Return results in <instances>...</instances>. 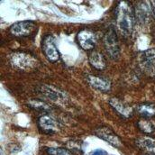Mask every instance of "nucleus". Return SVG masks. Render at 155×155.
<instances>
[{"mask_svg": "<svg viewBox=\"0 0 155 155\" xmlns=\"http://www.w3.org/2000/svg\"><path fill=\"white\" fill-rule=\"evenodd\" d=\"M88 59H89L90 64L94 68H96L97 70L102 71V70H104L106 68V61H105V58H104V56L100 52H98L97 51H92L90 53Z\"/></svg>", "mask_w": 155, "mask_h": 155, "instance_id": "nucleus-12", "label": "nucleus"}, {"mask_svg": "<svg viewBox=\"0 0 155 155\" xmlns=\"http://www.w3.org/2000/svg\"><path fill=\"white\" fill-rule=\"evenodd\" d=\"M109 104L115 108L116 112H118L120 115H122L124 117H130L132 116V109L130 107H128L127 105H125L123 101L119 100L118 98H111L109 100Z\"/></svg>", "mask_w": 155, "mask_h": 155, "instance_id": "nucleus-11", "label": "nucleus"}, {"mask_svg": "<svg viewBox=\"0 0 155 155\" xmlns=\"http://www.w3.org/2000/svg\"><path fill=\"white\" fill-rule=\"evenodd\" d=\"M87 82L91 87L100 90V91H108L111 87V84L107 79L102 78L96 77L93 75H88L87 77Z\"/></svg>", "mask_w": 155, "mask_h": 155, "instance_id": "nucleus-9", "label": "nucleus"}, {"mask_svg": "<svg viewBox=\"0 0 155 155\" xmlns=\"http://www.w3.org/2000/svg\"><path fill=\"white\" fill-rule=\"evenodd\" d=\"M152 8H153V15L155 16V1H152Z\"/></svg>", "mask_w": 155, "mask_h": 155, "instance_id": "nucleus-21", "label": "nucleus"}, {"mask_svg": "<svg viewBox=\"0 0 155 155\" xmlns=\"http://www.w3.org/2000/svg\"><path fill=\"white\" fill-rule=\"evenodd\" d=\"M136 143L140 148L146 150L150 153H155V139H153L148 136H144L138 139Z\"/></svg>", "mask_w": 155, "mask_h": 155, "instance_id": "nucleus-14", "label": "nucleus"}, {"mask_svg": "<svg viewBox=\"0 0 155 155\" xmlns=\"http://www.w3.org/2000/svg\"><path fill=\"white\" fill-rule=\"evenodd\" d=\"M77 39L80 47L86 51L92 50L96 45L95 35L87 29L81 30L77 35Z\"/></svg>", "mask_w": 155, "mask_h": 155, "instance_id": "nucleus-7", "label": "nucleus"}, {"mask_svg": "<svg viewBox=\"0 0 155 155\" xmlns=\"http://www.w3.org/2000/svg\"><path fill=\"white\" fill-rule=\"evenodd\" d=\"M89 155H108L107 152H105L104 150H101V149H97V150H95L93 151Z\"/></svg>", "mask_w": 155, "mask_h": 155, "instance_id": "nucleus-20", "label": "nucleus"}, {"mask_svg": "<svg viewBox=\"0 0 155 155\" xmlns=\"http://www.w3.org/2000/svg\"><path fill=\"white\" fill-rule=\"evenodd\" d=\"M96 134L99 138H101V139L105 140L106 142H107L108 143L112 144L113 146L118 147V146L121 145L120 138L116 135L112 130H110L107 127H101V128L97 129V132H96Z\"/></svg>", "mask_w": 155, "mask_h": 155, "instance_id": "nucleus-8", "label": "nucleus"}, {"mask_svg": "<svg viewBox=\"0 0 155 155\" xmlns=\"http://www.w3.org/2000/svg\"><path fill=\"white\" fill-rule=\"evenodd\" d=\"M11 63L21 70L32 69L37 64V61L27 53L17 52L14 53L11 57Z\"/></svg>", "mask_w": 155, "mask_h": 155, "instance_id": "nucleus-5", "label": "nucleus"}, {"mask_svg": "<svg viewBox=\"0 0 155 155\" xmlns=\"http://www.w3.org/2000/svg\"><path fill=\"white\" fill-rule=\"evenodd\" d=\"M139 64L146 74L155 78V48L146 50L140 53Z\"/></svg>", "mask_w": 155, "mask_h": 155, "instance_id": "nucleus-2", "label": "nucleus"}, {"mask_svg": "<svg viewBox=\"0 0 155 155\" xmlns=\"http://www.w3.org/2000/svg\"><path fill=\"white\" fill-rule=\"evenodd\" d=\"M37 29V25L32 21H21L14 24L10 28V33L17 37L32 35Z\"/></svg>", "mask_w": 155, "mask_h": 155, "instance_id": "nucleus-4", "label": "nucleus"}, {"mask_svg": "<svg viewBox=\"0 0 155 155\" xmlns=\"http://www.w3.org/2000/svg\"><path fill=\"white\" fill-rule=\"evenodd\" d=\"M33 107L39 109V110H47L48 109V106H46L44 103L41 102V101H33Z\"/></svg>", "mask_w": 155, "mask_h": 155, "instance_id": "nucleus-19", "label": "nucleus"}, {"mask_svg": "<svg viewBox=\"0 0 155 155\" xmlns=\"http://www.w3.org/2000/svg\"><path fill=\"white\" fill-rule=\"evenodd\" d=\"M147 155H155V153H149V154Z\"/></svg>", "mask_w": 155, "mask_h": 155, "instance_id": "nucleus-22", "label": "nucleus"}, {"mask_svg": "<svg viewBox=\"0 0 155 155\" xmlns=\"http://www.w3.org/2000/svg\"><path fill=\"white\" fill-rule=\"evenodd\" d=\"M39 125L40 127L46 133H54L57 129L56 121L48 115L41 116L39 118Z\"/></svg>", "mask_w": 155, "mask_h": 155, "instance_id": "nucleus-10", "label": "nucleus"}, {"mask_svg": "<svg viewBox=\"0 0 155 155\" xmlns=\"http://www.w3.org/2000/svg\"><path fill=\"white\" fill-rule=\"evenodd\" d=\"M138 112L145 118L153 117L155 116V106L152 104H142L138 107Z\"/></svg>", "mask_w": 155, "mask_h": 155, "instance_id": "nucleus-15", "label": "nucleus"}, {"mask_svg": "<svg viewBox=\"0 0 155 155\" xmlns=\"http://www.w3.org/2000/svg\"><path fill=\"white\" fill-rule=\"evenodd\" d=\"M116 25L122 35L128 36L134 28V13L128 2H119L116 9Z\"/></svg>", "mask_w": 155, "mask_h": 155, "instance_id": "nucleus-1", "label": "nucleus"}, {"mask_svg": "<svg viewBox=\"0 0 155 155\" xmlns=\"http://www.w3.org/2000/svg\"><path fill=\"white\" fill-rule=\"evenodd\" d=\"M138 125L140 127V129L146 134H151L154 131V127L153 125V124L148 121V120H141L138 123Z\"/></svg>", "mask_w": 155, "mask_h": 155, "instance_id": "nucleus-16", "label": "nucleus"}, {"mask_svg": "<svg viewBox=\"0 0 155 155\" xmlns=\"http://www.w3.org/2000/svg\"><path fill=\"white\" fill-rule=\"evenodd\" d=\"M47 153L50 155H73L69 150L60 147H51L47 150Z\"/></svg>", "mask_w": 155, "mask_h": 155, "instance_id": "nucleus-17", "label": "nucleus"}, {"mask_svg": "<svg viewBox=\"0 0 155 155\" xmlns=\"http://www.w3.org/2000/svg\"><path fill=\"white\" fill-rule=\"evenodd\" d=\"M44 95H46L48 97H50L51 99H53V100H56L59 98V95H58V92L57 91H54V90H51V89H49L47 87V89H42L41 90Z\"/></svg>", "mask_w": 155, "mask_h": 155, "instance_id": "nucleus-18", "label": "nucleus"}, {"mask_svg": "<svg viewBox=\"0 0 155 155\" xmlns=\"http://www.w3.org/2000/svg\"><path fill=\"white\" fill-rule=\"evenodd\" d=\"M42 50L47 57V59L51 61H57L60 59V52L56 47L54 42V38L51 35H47L42 40Z\"/></svg>", "mask_w": 155, "mask_h": 155, "instance_id": "nucleus-6", "label": "nucleus"}, {"mask_svg": "<svg viewBox=\"0 0 155 155\" xmlns=\"http://www.w3.org/2000/svg\"><path fill=\"white\" fill-rule=\"evenodd\" d=\"M104 43L109 56L113 59H116L119 56L120 48H119L118 38L114 27H109L106 32L104 36Z\"/></svg>", "mask_w": 155, "mask_h": 155, "instance_id": "nucleus-3", "label": "nucleus"}, {"mask_svg": "<svg viewBox=\"0 0 155 155\" xmlns=\"http://www.w3.org/2000/svg\"><path fill=\"white\" fill-rule=\"evenodd\" d=\"M135 14H136V16H137V18L139 19L140 22H142V23L147 22L149 17H150L149 5H147L145 2L139 3V5L136 6Z\"/></svg>", "mask_w": 155, "mask_h": 155, "instance_id": "nucleus-13", "label": "nucleus"}]
</instances>
